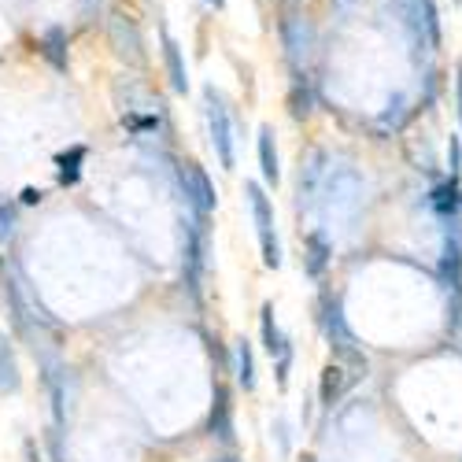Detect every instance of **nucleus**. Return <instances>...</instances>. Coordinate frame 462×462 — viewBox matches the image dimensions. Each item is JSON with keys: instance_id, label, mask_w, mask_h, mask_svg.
I'll return each mask as SVG.
<instances>
[{"instance_id": "obj_7", "label": "nucleus", "mask_w": 462, "mask_h": 462, "mask_svg": "<svg viewBox=\"0 0 462 462\" xmlns=\"http://www.w3.org/2000/svg\"><path fill=\"white\" fill-rule=\"evenodd\" d=\"M0 296H5V307L12 311V322H15V333L23 337V340H30V348L37 352V337H33V315H26V303H23V289H19V282L5 271V263H0Z\"/></svg>"}, {"instance_id": "obj_31", "label": "nucleus", "mask_w": 462, "mask_h": 462, "mask_svg": "<svg viewBox=\"0 0 462 462\" xmlns=\"http://www.w3.org/2000/svg\"><path fill=\"white\" fill-rule=\"evenodd\" d=\"M455 5H462V0H455Z\"/></svg>"}, {"instance_id": "obj_9", "label": "nucleus", "mask_w": 462, "mask_h": 462, "mask_svg": "<svg viewBox=\"0 0 462 462\" xmlns=\"http://www.w3.org/2000/svg\"><path fill=\"white\" fill-rule=\"evenodd\" d=\"M208 430H211L215 440L234 444V403H229V389H226V384H215V400H211Z\"/></svg>"}, {"instance_id": "obj_13", "label": "nucleus", "mask_w": 462, "mask_h": 462, "mask_svg": "<svg viewBox=\"0 0 462 462\" xmlns=\"http://www.w3.org/2000/svg\"><path fill=\"white\" fill-rule=\"evenodd\" d=\"M356 377L344 370L340 363H329L326 370H322V384H319V396H322V407H333L344 393H348V384H352Z\"/></svg>"}, {"instance_id": "obj_26", "label": "nucleus", "mask_w": 462, "mask_h": 462, "mask_svg": "<svg viewBox=\"0 0 462 462\" xmlns=\"http://www.w3.org/2000/svg\"><path fill=\"white\" fill-rule=\"evenodd\" d=\"M37 200H42V192H37V189H26L23 192V204H37Z\"/></svg>"}, {"instance_id": "obj_21", "label": "nucleus", "mask_w": 462, "mask_h": 462, "mask_svg": "<svg viewBox=\"0 0 462 462\" xmlns=\"http://www.w3.org/2000/svg\"><path fill=\"white\" fill-rule=\"evenodd\" d=\"M274 440H278L282 458H289L292 455V433H289V421L285 418H274Z\"/></svg>"}, {"instance_id": "obj_6", "label": "nucleus", "mask_w": 462, "mask_h": 462, "mask_svg": "<svg viewBox=\"0 0 462 462\" xmlns=\"http://www.w3.org/2000/svg\"><path fill=\"white\" fill-rule=\"evenodd\" d=\"M204 263H208V226L197 215L185 229V285L192 292V300H200V274H204Z\"/></svg>"}, {"instance_id": "obj_18", "label": "nucleus", "mask_w": 462, "mask_h": 462, "mask_svg": "<svg viewBox=\"0 0 462 462\" xmlns=\"http://www.w3.org/2000/svg\"><path fill=\"white\" fill-rule=\"evenodd\" d=\"M407 115H411V107H407V97H403V93H396V97L389 100V107L381 111V126H393V130H400Z\"/></svg>"}, {"instance_id": "obj_12", "label": "nucleus", "mask_w": 462, "mask_h": 462, "mask_svg": "<svg viewBox=\"0 0 462 462\" xmlns=\"http://www.w3.org/2000/svg\"><path fill=\"white\" fill-rule=\"evenodd\" d=\"M329 255H333V241L322 234V229L307 234V255H303V271H307V278H322Z\"/></svg>"}, {"instance_id": "obj_14", "label": "nucleus", "mask_w": 462, "mask_h": 462, "mask_svg": "<svg viewBox=\"0 0 462 462\" xmlns=\"http://www.w3.org/2000/svg\"><path fill=\"white\" fill-rule=\"evenodd\" d=\"M259 329H263V348L271 359H278L285 352V344L289 337L278 329V319H274V303H263V311H259Z\"/></svg>"}, {"instance_id": "obj_5", "label": "nucleus", "mask_w": 462, "mask_h": 462, "mask_svg": "<svg viewBox=\"0 0 462 462\" xmlns=\"http://www.w3.org/2000/svg\"><path fill=\"white\" fill-rule=\"evenodd\" d=\"M174 174H178V185H181V192H185V204L192 208V215L208 218V215L218 208V192H215V185H211L208 171H204L200 163L185 160V163H178V167H174Z\"/></svg>"}, {"instance_id": "obj_27", "label": "nucleus", "mask_w": 462, "mask_h": 462, "mask_svg": "<svg viewBox=\"0 0 462 462\" xmlns=\"http://www.w3.org/2000/svg\"><path fill=\"white\" fill-rule=\"evenodd\" d=\"M204 5H208V8H211V12H222V8H226V5H229V0H204Z\"/></svg>"}, {"instance_id": "obj_28", "label": "nucleus", "mask_w": 462, "mask_h": 462, "mask_svg": "<svg viewBox=\"0 0 462 462\" xmlns=\"http://www.w3.org/2000/svg\"><path fill=\"white\" fill-rule=\"evenodd\" d=\"M337 5H340V8H348V5H356V0H337Z\"/></svg>"}, {"instance_id": "obj_20", "label": "nucleus", "mask_w": 462, "mask_h": 462, "mask_svg": "<svg viewBox=\"0 0 462 462\" xmlns=\"http://www.w3.org/2000/svg\"><path fill=\"white\" fill-rule=\"evenodd\" d=\"M289 370H292V340L285 344V352L274 359V374H278V389H285L289 384Z\"/></svg>"}, {"instance_id": "obj_2", "label": "nucleus", "mask_w": 462, "mask_h": 462, "mask_svg": "<svg viewBox=\"0 0 462 462\" xmlns=\"http://www.w3.org/2000/svg\"><path fill=\"white\" fill-rule=\"evenodd\" d=\"M204 107H208V134L215 156L222 171H234L237 156H234V115H229V104L215 86H204Z\"/></svg>"}, {"instance_id": "obj_16", "label": "nucleus", "mask_w": 462, "mask_h": 462, "mask_svg": "<svg viewBox=\"0 0 462 462\" xmlns=\"http://www.w3.org/2000/svg\"><path fill=\"white\" fill-rule=\"evenodd\" d=\"M234 356H237V384L245 393L255 389V352H252V340L248 337H237L234 340Z\"/></svg>"}, {"instance_id": "obj_30", "label": "nucleus", "mask_w": 462, "mask_h": 462, "mask_svg": "<svg viewBox=\"0 0 462 462\" xmlns=\"http://www.w3.org/2000/svg\"><path fill=\"white\" fill-rule=\"evenodd\" d=\"M303 462H315V458H303Z\"/></svg>"}, {"instance_id": "obj_25", "label": "nucleus", "mask_w": 462, "mask_h": 462, "mask_svg": "<svg viewBox=\"0 0 462 462\" xmlns=\"http://www.w3.org/2000/svg\"><path fill=\"white\" fill-rule=\"evenodd\" d=\"M23 458H26V462H45V458H42V451H37V440H33V437L23 444Z\"/></svg>"}, {"instance_id": "obj_23", "label": "nucleus", "mask_w": 462, "mask_h": 462, "mask_svg": "<svg viewBox=\"0 0 462 462\" xmlns=\"http://www.w3.org/2000/svg\"><path fill=\"white\" fill-rule=\"evenodd\" d=\"M107 12V5L104 0H79V15L86 19V23H93V19H100Z\"/></svg>"}, {"instance_id": "obj_22", "label": "nucleus", "mask_w": 462, "mask_h": 462, "mask_svg": "<svg viewBox=\"0 0 462 462\" xmlns=\"http://www.w3.org/2000/svg\"><path fill=\"white\" fill-rule=\"evenodd\" d=\"M15 234V208L8 200H0V241H8Z\"/></svg>"}, {"instance_id": "obj_4", "label": "nucleus", "mask_w": 462, "mask_h": 462, "mask_svg": "<svg viewBox=\"0 0 462 462\" xmlns=\"http://www.w3.org/2000/svg\"><path fill=\"white\" fill-rule=\"evenodd\" d=\"M107 42H111V52L119 56L126 67L144 70V63H148V56H144V37H141V26H137L134 15L111 12V15H107Z\"/></svg>"}, {"instance_id": "obj_29", "label": "nucleus", "mask_w": 462, "mask_h": 462, "mask_svg": "<svg viewBox=\"0 0 462 462\" xmlns=\"http://www.w3.org/2000/svg\"><path fill=\"white\" fill-rule=\"evenodd\" d=\"M218 462H237V458H229V455H226V458H218Z\"/></svg>"}, {"instance_id": "obj_8", "label": "nucleus", "mask_w": 462, "mask_h": 462, "mask_svg": "<svg viewBox=\"0 0 462 462\" xmlns=\"http://www.w3.org/2000/svg\"><path fill=\"white\" fill-rule=\"evenodd\" d=\"M160 56H163V67H167V82L178 97L189 93V67H185V52L181 45L174 42V33L167 26H160Z\"/></svg>"}, {"instance_id": "obj_15", "label": "nucleus", "mask_w": 462, "mask_h": 462, "mask_svg": "<svg viewBox=\"0 0 462 462\" xmlns=\"http://www.w3.org/2000/svg\"><path fill=\"white\" fill-rule=\"evenodd\" d=\"M19 389H23V377H19L12 340H8V333H0V393H19Z\"/></svg>"}, {"instance_id": "obj_24", "label": "nucleus", "mask_w": 462, "mask_h": 462, "mask_svg": "<svg viewBox=\"0 0 462 462\" xmlns=\"http://www.w3.org/2000/svg\"><path fill=\"white\" fill-rule=\"evenodd\" d=\"M455 111H458V123H462V60L455 67Z\"/></svg>"}, {"instance_id": "obj_3", "label": "nucleus", "mask_w": 462, "mask_h": 462, "mask_svg": "<svg viewBox=\"0 0 462 462\" xmlns=\"http://www.w3.org/2000/svg\"><path fill=\"white\" fill-rule=\"evenodd\" d=\"M245 197L252 208V222H255V234H259V248H263V263L278 271L282 266V245H278V229H274V204L266 197V189L259 181L245 185Z\"/></svg>"}, {"instance_id": "obj_19", "label": "nucleus", "mask_w": 462, "mask_h": 462, "mask_svg": "<svg viewBox=\"0 0 462 462\" xmlns=\"http://www.w3.org/2000/svg\"><path fill=\"white\" fill-rule=\"evenodd\" d=\"M448 171H451V178L462 174V137L458 134L448 137Z\"/></svg>"}, {"instance_id": "obj_10", "label": "nucleus", "mask_w": 462, "mask_h": 462, "mask_svg": "<svg viewBox=\"0 0 462 462\" xmlns=\"http://www.w3.org/2000/svg\"><path fill=\"white\" fill-rule=\"evenodd\" d=\"M255 148H259V174H263V181L266 185H278L282 181V160H278V137H274V126L271 123L259 126Z\"/></svg>"}, {"instance_id": "obj_11", "label": "nucleus", "mask_w": 462, "mask_h": 462, "mask_svg": "<svg viewBox=\"0 0 462 462\" xmlns=\"http://www.w3.org/2000/svg\"><path fill=\"white\" fill-rule=\"evenodd\" d=\"M67 45H70V37H67L63 26H49L42 37H37V49H42V56H45L56 70H67V67H70V52H67Z\"/></svg>"}, {"instance_id": "obj_1", "label": "nucleus", "mask_w": 462, "mask_h": 462, "mask_svg": "<svg viewBox=\"0 0 462 462\" xmlns=\"http://www.w3.org/2000/svg\"><path fill=\"white\" fill-rule=\"evenodd\" d=\"M319 326H322V333H326V340H329L333 359H337L344 370H352V377H356V381H359V377H366L370 363H366V356H363V348H359L356 333L348 329V322H344L340 296L322 292V300H319Z\"/></svg>"}, {"instance_id": "obj_17", "label": "nucleus", "mask_w": 462, "mask_h": 462, "mask_svg": "<svg viewBox=\"0 0 462 462\" xmlns=\"http://www.w3.org/2000/svg\"><path fill=\"white\" fill-rule=\"evenodd\" d=\"M82 163H86V148L82 144L60 152V156H56V178H60V185H74V181H79L82 178Z\"/></svg>"}]
</instances>
